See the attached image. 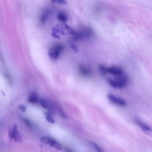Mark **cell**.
Instances as JSON below:
<instances>
[{"label":"cell","instance_id":"obj_18","mask_svg":"<svg viewBox=\"0 0 152 152\" xmlns=\"http://www.w3.org/2000/svg\"><path fill=\"white\" fill-rule=\"evenodd\" d=\"M46 118L47 121L53 124L54 122V121L51 116L46 115Z\"/></svg>","mask_w":152,"mask_h":152},{"label":"cell","instance_id":"obj_13","mask_svg":"<svg viewBox=\"0 0 152 152\" xmlns=\"http://www.w3.org/2000/svg\"><path fill=\"white\" fill-rule=\"evenodd\" d=\"M40 104L44 108L49 110H51V104L50 102L45 99H42L40 101Z\"/></svg>","mask_w":152,"mask_h":152},{"label":"cell","instance_id":"obj_4","mask_svg":"<svg viewBox=\"0 0 152 152\" xmlns=\"http://www.w3.org/2000/svg\"><path fill=\"white\" fill-rule=\"evenodd\" d=\"M9 137L10 140L15 142H21L22 138L17 129V125L14 124L12 129L9 133Z\"/></svg>","mask_w":152,"mask_h":152},{"label":"cell","instance_id":"obj_7","mask_svg":"<svg viewBox=\"0 0 152 152\" xmlns=\"http://www.w3.org/2000/svg\"><path fill=\"white\" fill-rule=\"evenodd\" d=\"M135 122L145 134L152 137V129L151 128L139 120H136Z\"/></svg>","mask_w":152,"mask_h":152},{"label":"cell","instance_id":"obj_20","mask_svg":"<svg viewBox=\"0 0 152 152\" xmlns=\"http://www.w3.org/2000/svg\"><path fill=\"white\" fill-rule=\"evenodd\" d=\"M19 109L22 112H25L26 111V108L24 105H21L19 106Z\"/></svg>","mask_w":152,"mask_h":152},{"label":"cell","instance_id":"obj_14","mask_svg":"<svg viewBox=\"0 0 152 152\" xmlns=\"http://www.w3.org/2000/svg\"><path fill=\"white\" fill-rule=\"evenodd\" d=\"M107 68L103 65H100L99 66V69L101 75H105L107 73Z\"/></svg>","mask_w":152,"mask_h":152},{"label":"cell","instance_id":"obj_9","mask_svg":"<svg viewBox=\"0 0 152 152\" xmlns=\"http://www.w3.org/2000/svg\"><path fill=\"white\" fill-rule=\"evenodd\" d=\"M52 13L49 9H45L42 12L40 17V21L42 24L44 23L47 20Z\"/></svg>","mask_w":152,"mask_h":152},{"label":"cell","instance_id":"obj_16","mask_svg":"<svg viewBox=\"0 0 152 152\" xmlns=\"http://www.w3.org/2000/svg\"><path fill=\"white\" fill-rule=\"evenodd\" d=\"M70 48L74 51L75 53H77L79 50V48L78 46L74 43H71L70 45Z\"/></svg>","mask_w":152,"mask_h":152},{"label":"cell","instance_id":"obj_10","mask_svg":"<svg viewBox=\"0 0 152 152\" xmlns=\"http://www.w3.org/2000/svg\"><path fill=\"white\" fill-rule=\"evenodd\" d=\"M78 70L81 75L85 76H89L91 73V70L89 67L82 64L79 66Z\"/></svg>","mask_w":152,"mask_h":152},{"label":"cell","instance_id":"obj_1","mask_svg":"<svg viewBox=\"0 0 152 152\" xmlns=\"http://www.w3.org/2000/svg\"><path fill=\"white\" fill-rule=\"evenodd\" d=\"M53 34L56 37H58V35L71 34L74 36L76 32L68 25L65 23H60L54 26L52 29Z\"/></svg>","mask_w":152,"mask_h":152},{"label":"cell","instance_id":"obj_11","mask_svg":"<svg viewBox=\"0 0 152 152\" xmlns=\"http://www.w3.org/2000/svg\"><path fill=\"white\" fill-rule=\"evenodd\" d=\"M38 99L37 94L35 92H33L29 96L28 101L29 102L34 103L38 102Z\"/></svg>","mask_w":152,"mask_h":152},{"label":"cell","instance_id":"obj_15","mask_svg":"<svg viewBox=\"0 0 152 152\" xmlns=\"http://www.w3.org/2000/svg\"><path fill=\"white\" fill-rule=\"evenodd\" d=\"M52 2L54 3L65 5L67 4V2L65 0H50Z\"/></svg>","mask_w":152,"mask_h":152},{"label":"cell","instance_id":"obj_17","mask_svg":"<svg viewBox=\"0 0 152 152\" xmlns=\"http://www.w3.org/2000/svg\"><path fill=\"white\" fill-rule=\"evenodd\" d=\"M91 144L98 151H102L100 148L96 144L93 142H91Z\"/></svg>","mask_w":152,"mask_h":152},{"label":"cell","instance_id":"obj_3","mask_svg":"<svg viewBox=\"0 0 152 152\" xmlns=\"http://www.w3.org/2000/svg\"><path fill=\"white\" fill-rule=\"evenodd\" d=\"M63 46L61 44L54 45L50 48L48 51V55L50 58L53 60H57L63 49Z\"/></svg>","mask_w":152,"mask_h":152},{"label":"cell","instance_id":"obj_8","mask_svg":"<svg viewBox=\"0 0 152 152\" xmlns=\"http://www.w3.org/2000/svg\"><path fill=\"white\" fill-rule=\"evenodd\" d=\"M108 99L113 102L119 105L124 106L126 105V102L123 99L117 97L112 94L108 95Z\"/></svg>","mask_w":152,"mask_h":152},{"label":"cell","instance_id":"obj_6","mask_svg":"<svg viewBox=\"0 0 152 152\" xmlns=\"http://www.w3.org/2000/svg\"><path fill=\"white\" fill-rule=\"evenodd\" d=\"M107 73L113 76L120 75L123 74L122 69L119 67L112 66L107 68Z\"/></svg>","mask_w":152,"mask_h":152},{"label":"cell","instance_id":"obj_21","mask_svg":"<svg viewBox=\"0 0 152 152\" xmlns=\"http://www.w3.org/2000/svg\"><path fill=\"white\" fill-rule=\"evenodd\" d=\"M65 150L66 151H68V152H72V151L70 150V149H69L68 148H65Z\"/></svg>","mask_w":152,"mask_h":152},{"label":"cell","instance_id":"obj_5","mask_svg":"<svg viewBox=\"0 0 152 152\" xmlns=\"http://www.w3.org/2000/svg\"><path fill=\"white\" fill-rule=\"evenodd\" d=\"M40 141L45 144L54 147L57 149L61 150L62 149L61 145L52 138L46 136L42 137L41 138Z\"/></svg>","mask_w":152,"mask_h":152},{"label":"cell","instance_id":"obj_12","mask_svg":"<svg viewBox=\"0 0 152 152\" xmlns=\"http://www.w3.org/2000/svg\"><path fill=\"white\" fill-rule=\"evenodd\" d=\"M57 17L58 20L63 22H66L68 19L66 14L62 12L58 13L57 15Z\"/></svg>","mask_w":152,"mask_h":152},{"label":"cell","instance_id":"obj_2","mask_svg":"<svg viewBox=\"0 0 152 152\" xmlns=\"http://www.w3.org/2000/svg\"><path fill=\"white\" fill-rule=\"evenodd\" d=\"M128 78L124 73L117 76L113 77L108 79V82L111 87L115 88H121L124 87L128 82Z\"/></svg>","mask_w":152,"mask_h":152},{"label":"cell","instance_id":"obj_19","mask_svg":"<svg viewBox=\"0 0 152 152\" xmlns=\"http://www.w3.org/2000/svg\"><path fill=\"white\" fill-rule=\"evenodd\" d=\"M23 120L26 123V125L27 126H28V127H30L31 126V124L30 122V121L26 118H24L23 119Z\"/></svg>","mask_w":152,"mask_h":152}]
</instances>
